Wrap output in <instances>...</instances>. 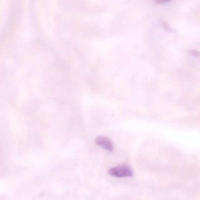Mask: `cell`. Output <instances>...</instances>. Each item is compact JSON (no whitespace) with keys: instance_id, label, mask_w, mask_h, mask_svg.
<instances>
[{"instance_id":"cell-1","label":"cell","mask_w":200,"mask_h":200,"mask_svg":"<svg viewBox=\"0 0 200 200\" xmlns=\"http://www.w3.org/2000/svg\"><path fill=\"white\" fill-rule=\"evenodd\" d=\"M108 173L111 176L118 178L129 177L133 176V172L131 168L126 165L111 168L108 170Z\"/></svg>"},{"instance_id":"cell-2","label":"cell","mask_w":200,"mask_h":200,"mask_svg":"<svg viewBox=\"0 0 200 200\" xmlns=\"http://www.w3.org/2000/svg\"><path fill=\"white\" fill-rule=\"evenodd\" d=\"M95 143L107 151L112 152L114 151V145L110 139L106 136H99L96 138Z\"/></svg>"},{"instance_id":"cell-3","label":"cell","mask_w":200,"mask_h":200,"mask_svg":"<svg viewBox=\"0 0 200 200\" xmlns=\"http://www.w3.org/2000/svg\"><path fill=\"white\" fill-rule=\"evenodd\" d=\"M189 54L194 56H198L200 55V52L199 51L195 49H191L188 51Z\"/></svg>"},{"instance_id":"cell-4","label":"cell","mask_w":200,"mask_h":200,"mask_svg":"<svg viewBox=\"0 0 200 200\" xmlns=\"http://www.w3.org/2000/svg\"><path fill=\"white\" fill-rule=\"evenodd\" d=\"M168 0H159V1H156V2L158 4H162L168 2Z\"/></svg>"},{"instance_id":"cell-5","label":"cell","mask_w":200,"mask_h":200,"mask_svg":"<svg viewBox=\"0 0 200 200\" xmlns=\"http://www.w3.org/2000/svg\"><path fill=\"white\" fill-rule=\"evenodd\" d=\"M163 25L165 26V28L168 29V30H170V28L169 27L168 25H167L166 23H163Z\"/></svg>"}]
</instances>
